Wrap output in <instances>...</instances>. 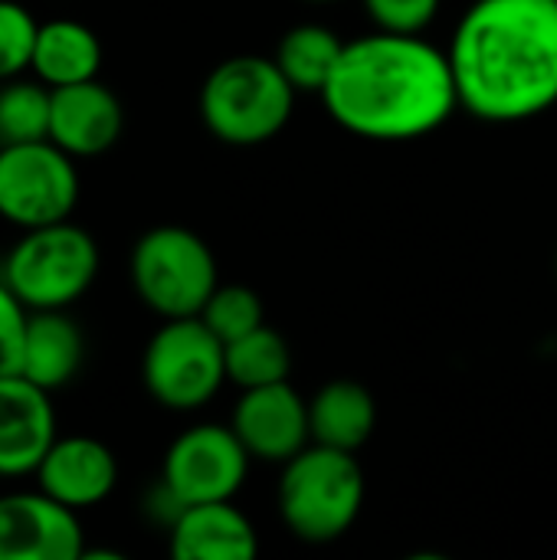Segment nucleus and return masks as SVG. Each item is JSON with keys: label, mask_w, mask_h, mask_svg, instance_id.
Returning a JSON list of instances; mask_svg holds the SVG:
<instances>
[{"label": "nucleus", "mask_w": 557, "mask_h": 560, "mask_svg": "<svg viewBox=\"0 0 557 560\" xmlns=\"http://www.w3.org/2000/svg\"><path fill=\"white\" fill-rule=\"evenodd\" d=\"M364 505V472L355 453L332 446H305L286 463L279 482V512L286 528L309 541H338L361 515Z\"/></svg>", "instance_id": "20e7f679"}, {"label": "nucleus", "mask_w": 557, "mask_h": 560, "mask_svg": "<svg viewBox=\"0 0 557 560\" xmlns=\"http://www.w3.org/2000/svg\"><path fill=\"white\" fill-rule=\"evenodd\" d=\"M200 318L223 345H230L263 325V302L246 285H217V292L207 299Z\"/></svg>", "instance_id": "4be33fe9"}, {"label": "nucleus", "mask_w": 557, "mask_h": 560, "mask_svg": "<svg viewBox=\"0 0 557 560\" xmlns=\"http://www.w3.org/2000/svg\"><path fill=\"white\" fill-rule=\"evenodd\" d=\"M56 443V410L49 390L23 374L0 377V479L36 476Z\"/></svg>", "instance_id": "f8f14e48"}, {"label": "nucleus", "mask_w": 557, "mask_h": 560, "mask_svg": "<svg viewBox=\"0 0 557 560\" xmlns=\"http://www.w3.org/2000/svg\"><path fill=\"white\" fill-rule=\"evenodd\" d=\"M460 105L512 125L557 102V0H476L453 36Z\"/></svg>", "instance_id": "f257e3e1"}, {"label": "nucleus", "mask_w": 557, "mask_h": 560, "mask_svg": "<svg viewBox=\"0 0 557 560\" xmlns=\"http://www.w3.org/2000/svg\"><path fill=\"white\" fill-rule=\"evenodd\" d=\"M250 459L253 456L233 427L200 423L171 443L161 479L177 492L184 505L227 502L243 489Z\"/></svg>", "instance_id": "1a4fd4ad"}, {"label": "nucleus", "mask_w": 557, "mask_h": 560, "mask_svg": "<svg viewBox=\"0 0 557 560\" xmlns=\"http://www.w3.org/2000/svg\"><path fill=\"white\" fill-rule=\"evenodd\" d=\"M85 354V338L79 325L66 315V308L49 312H30L26 335H23V354H20V374L46 390L66 387Z\"/></svg>", "instance_id": "dca6fc26"}, {"label": "nucleus", "mask_w": 557, "mask_h": 560, "mask_svg": "<svg viewBox=\"0 0 557 560\" xmlns=\"http://www.w3.org/2000/svg\"><path fill=\"white\" fill-rule=\"evenodd\" d=\"M341 49L345 43L338 39L335 30L318 23H302L282 36L276 62L286 72V79L295 85V92H322L341 59Z\"/></svg>", "instance_id": "6ab92c4d"}, {"label": "nucleus", "mask_w": 557, "mask_h": 560, "mask_svg": "<svg viewBox=\"0 0 557 560\" xmlns=\"http://www.w3.org/2000/svg\"><path fill=\"white\" fill-rule=\"evenodd\" d=\"M171 555L177 560H253L259 538L250 518L227 502L187 505L171 528Z\"/></svg>", "instance_id": "2eb2a0df"}, {"label": "nucleus", "mask_w": 557, "mask_h": 560, "mask_svg": "<svg viewBox=\"0 0 557 560\" xmlns=\"http://www.w3.org/2000/svg\"><path fill=\"white\" fill-rule=\"evenodd\" d=\"M102 69V43L95 30L79 20H49L39 23L30 72L49 89L95 79Z\"/></svg>", "instance_id": "f3484780"}, {"label": "nucleus", "mask_w": 557, "mask_h": 560, "mask_svg": "<svg viewBox=\"0 0 557 560\" xmlns=\"http://www.w3.org/2000/svg\"><path fill=\"white\" fill-rule=\"evenodd\" d=\"M233 430L253 459L289 463L312 440L309 404L289 387V381L250 387L233 410Z\"/></svg>", "instance_id": "9b49d317"}, {"label": "nucleus", "mask_w": 557, "mask_h": 560, "mask_svg": "<svg viewBox=\"0 0 557 560\" xmlns=\"http://www.w3.org/2000/svg\"><path fill=\"white\" fill-rule=\"evenodd\" d=\"M125 128V108L118 95L98 79L53 89L49 141L72 158L105 154Z\"/></svg>", "instance_id": "ddd939ff"}, {"label": "nucleus", "mask_w": 557, "mask_h": 560, "mask_svg": "<svg viewBox=\"0 0 557 560\" xmlns=\"http://www.w3.org/2000/svg\"><path fill=\"white\" fill-rule=\"evenodd\" d=\"M53 89L39 79L0 82V148L49 138Z\"/></svg>", "instance_id": "412c9836"}, {"label": "nucleus", "mask_w": 557, "mask_h": 560, "mask_svg": "<svg viewBox=\"0 0 557 560\" xmlns=\"http://www.w3.org/2000/svg\"><path fill=\"white\" fill-rule=\"evenodd\" d=\"M292 371V351L286 338L266 325L227 345V381L236 387H266L286 381Z\"/></svg>", "instance_id": "aec40b11"}, {"label": "nucleus", "mask_w": 557, "mask_h": 560, "mask_svg": "<svg viewBox=\"0 0 557 560\" xmlns=\"http://www.w3.org/2000/svg\"><path fill=\"white\" fill-rule=\"evenodd\" d=\"M364 7L387 33H423L440 13V0H364Z\"/></svg>", "instance_id": "b1692460"}, {"label": "nucleus", "mask_w": 557, "mask_h": 560, "mask_svg": "<svg viewBox=\"0 0 557 560\" xmlns=\"http://www.w3.org/2000/svg\"><path fill=\"white\" fill-rule=\"evenodd\" d=\"M118 482L115 453L92 436H66L49 446L36 469V486L69 509H92L112 495Z\"/></svg>", "instance_id": "4468645a"}, {"label": "nucleus", "mask_w": 557, "mask_h": 560, "mask_svg": "<svg viewBox=\"0 0 557 560\" xmlns=\"http://www.w3.org/2000/svg\"><path fill=\"white\" fill-rule=\"evenodd\" d=\"M295 85L276 59L233 56L200 89V118L227 144L250 148L276 138L292 118Z\"/></svg>", "instance_id": "7ed1b4c3"}, {"label": "nucleus", "mask_w": 557, "mask_h": 560, "mask_svg": "<svg viewBox=\"0 0 557 560\" xmlns=\"http://www.w3.org/2000/svg\"><path fill=\"white\" fill-rule=\"evenodd\" d=\"M141 377L148 394L167 410H200L227 381V345L200 315L167 318L148 341Z\"/></svg>", "instance_id": "0eeeda50"}, {"label": "nucleus", "mask_w": 557, "mask_h": 560, "mask_svg": "<svg viewBox=\"0 0 557 560\" xmlns=\"http://www.w3.org/2000/svg\"><path fill=\"white\" fill-rule=\"evenodd\" d=\"M39 23L16 0H0V82L16 79L33 62Z\"/></svg>", "instance_id": "5701e85b"}, {"label": "nucleus", "mask_w": 557, "mask_h": 560, "mask_svg": "<svg viewBox=\"0 0 557 560\" xmlns=\"http://www.w3.org/2000/svg\"><path fill=\"white\" fill-rule=\"evenodd\" d=\"M82 551L76 509L43 489L0 495V560H82Z\"/></svg>", "instance_id": "9d476101"}, {"label": "nucleus", "mask_w": 557, "mask_h": 560, "mask_svg": "<svg viewBox=\"0 0 557 560\" xmlns=\"http://www.w3.org/2000/svg\"><path fill=\"white\" fill-rule=\"evenodd\" d=\"M26 322H30V308L16 299V292L0 276V377L20 374Z\"/></svg>", "instance_id": "393cba45"}, {"label": "nucleus", "mask_w": 557, "mask_h": 560, "mask_svg": "<svg viewBox=\"0 0 557 560\" xmlns=\"http://www.w3.org/2000/svg\"><path fill=\"white\" fill-rule=\"evenodd\" d=\"M95 276L98 246L69 220L23 230L3 259V282L30 312L69 308L92 289Z\"/></svg>", "instance_id": "39448f33"}, {"label": "nucleus", "mask_w": 557, "mask_h": 560, "mask_svg": "<svg viewBox=\"0 0 557 560\" xmlns=\"http://www.w3.org/2000/svg\"><path fill=\"white\" fill-rule=\"evenodd\" d=\"M131 285L161 318H190L217 292V259L197 233L154 226L131 249Z\"/></svg>", "instance_id": "423d86ee"}, {"label": "nucleus", "mask_w": 557, "mask_h": 560, "mask_svg": "<svg viewBox=\"0 0 557 560\" xmlns=\"http://www.w3.org/2000/svg\"><path fill=\"white\" fill-rule=\"evenodd\" d=\"M328 115L371 141H410L437 131L460 105L450 56L417 33L358 36L322 89Z\"/></svg>", "instance_id": "f03ea898"}, {"label": "nucleus", "mask_w": 557, "mask_h": 560, "mask_svg": "<svg viewBox=\"0 0 557 560\" xmlns=\"http://www.w3.org/2000/svg\"><path fill=\"white\" fill-rule=\"evenodd\" d=\"M79 203V171L59 144L26 141L0 148V217L20 230L62 223Z\"/></svg>", "instance_id": "6e6552de"}, {"label": "nucleus", "mask_w": 557, "mask_h": 560, "mask_svg": "<svg viewBox=\"0 0 557 560\" xmlns=\"http://www.w3.org/2000/svg\"><path fill=\"white\" fill-rule=\"evenodd\" d=\"M312 440L332 450H361L378 423V407L368 387L355 381H332L309 400Z\"/></svg>", "instance_id": "a211bd4d"}]
</instances>
